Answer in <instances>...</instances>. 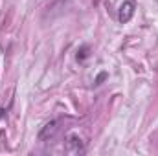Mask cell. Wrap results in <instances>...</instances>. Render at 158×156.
Wrapping results in <instances>:
<instances>
[{"instance_id": "cell-5", "label": "cell", "mask_w": 158, "mask_h": 156, "mask_svg": "<svg viewBox=\"0 0 158 156\" xmlns=\"http://www.w3.org/2000/svg\"><path fill=\"white\" fill-rule=\"evenodd\" d=\"M107 77V74H99V77L96 79V83H98V84H99V83H101V81H103V79Z\"/></svg>"}, {"instance_id": "cell-1", "label": "cell", "mask_w": 158, "mask_h": 156, "mask_svg": "<svg viewBox=\"0 0 158 156\" xmlns=\"http://www.w3.org/2000/svg\"><path fill=\"white\" fill-rule=\"evenodd\" d=\"M64 149L70 154H83L85 153V145H83V142H81V138H79L77 134H68L66 136Z\"/></svg>"}, {"instance_id": "cell-3", "label": "cell", "mask_w": 158, "mask_h": 156, "mask_svg": "<svg viewBox=\"0 0 158 156\" xmlns=\"http://www.w3.org/2000/svg\"><path fill=\"white\" fill-rule=\"evenodd\" d=\"M55 130H57V121L46 123V125L42 127V130L39 132V140H48V138H52V136L55 134Z\"/></svg>"}, {"instance_id": "cell-4", "label": "cell", "mask_w": 158, "mask_h": 156, "mask_svg": "<svg viewBox=\"0 0 158 156\" xmlns=\"http://www.w3.org/2000/svg\"><path fill=\"white\" fill-rule=\"evenodd\" d=\"M88 51H90L88 46H81L77 50V61H85V59L88 57Z\"/></svg>"}, {"instance_id": "cell-2", "label": "cell", "mask_w": 158, "mask_h": 156, "mask_svg": "<svg viewBox=\"0 0 158 156\" xmlns=\"http://www.w3.org/2000/svg\"><path fill=\"white\" fill-rule=\"evenodd\" d=\"M134 2L132 0H127V2H123L121 4V7H119V13H118V20L121 24H127L132 17H134Z\"/></svg>"}, {"instance_id": "cell-6", "label": "cell", "mask_w": 158, "mask_h": 156, "mask_svg": "<svg viewBox=\"0 0 158 156\" xmlns=\"http://www.w3.org/2000/svg\"><path fill=\"white\" fill-rule=\"evenodd\" d=\"M2 117H6V110H4V109H0V119H2Z\"/></svg>"}]
</instances>
